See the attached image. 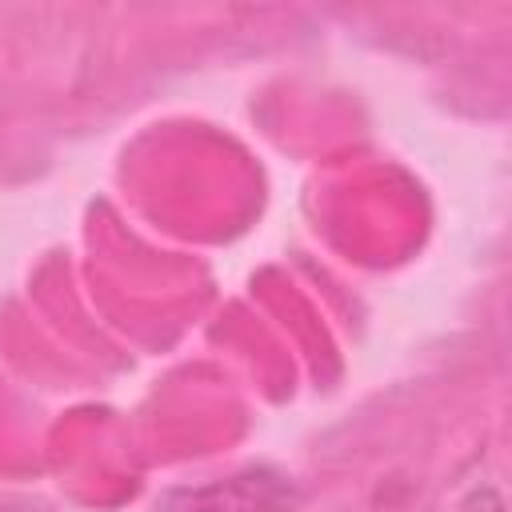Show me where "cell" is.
<instances>
[{"instance_id": "1", "label": "cell", "mask_w": 512, "mask_h": 512, "mask_svg": "<svg viewBox=\"0 0 512 512\" xmlns=\"http://www.w3.org/2000/svg\"><path fill=\"white\" fill-rule=\"evenodd\" d=\"M300 488L276 468H244L212 484L168 488L156 500V512H292Z\"/></svg>"}]
</instances>
